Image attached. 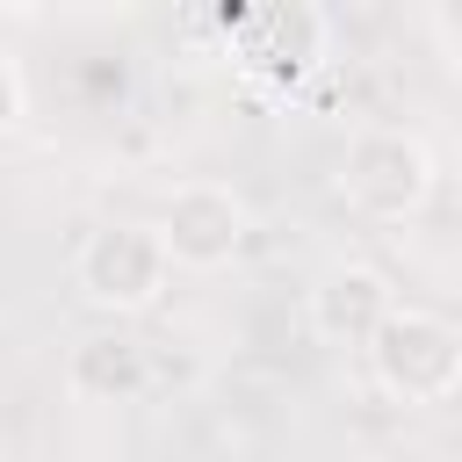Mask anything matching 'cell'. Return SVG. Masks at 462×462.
I'll return each mask as SVG.
<instances>
[{
  "label": "cell",
  "instance_id": "5",
  "mask_svg": "<svg viewBox=\"0 0 462 462\" xmlns=\"http://www.w3.org/2000/svg\"><path fill=\"white\" fill-rule=\"evenodd\" d=\"M245 231H253L245 195L224 188V180H180V188L159 202V238H166L173 267H188V274L231 267V260L245 253Z\"/></svg>",
  "mask_w": 462,
  "mask_h": 462
},
{
  "label": "cell",
  "instance_id": "8",
  "mask_svg": "<svg viewBox=\"0 0 462 462\" xmlns=\"http://www.w3.org/2000/svg\"><path fill=\"white\" fill-rule=\"evenodd\" d=\"M0 123H7V130L29 123V72H22L14 51H0Z\"/></svg>",
  "mask_w": 462,
  "mask_h": 462
},
{
  "label": "cell",
  "instance_id": "2",
  "mask_svg": "<svg viewBox=\"0 0 462 462\" xmlns=\"http://www.w3.org/2000/svg\"><path fill=\"white\" fill-rule=\"evenodd\" d=\"M166 282H173V253H166L159 224L116 217V224H94V231L79 238V253H72V289H79V303H94V310H108V318H144V310L166 296Z\"/></svg>",
  "mask_w": 462,
  "mask_h": 462
},
{
  "label": "cell",
  "instance_id": "6",
  "mask_svg": "<svg viewBox=\"0 0 462 462\" xmlns=\"http://www.w3.org/2000/svg\"><path fill=\"white\" fill-rule=\"evenodd\" d=\"M390 310H397V289H390V274L383 267H368V260H339V267H325L318 282H310V332L325 339V346H375V332L390 325Z\"/></svg>",
  "mask_w": 462,
  "mask_h": 462
},
{
  "label": "cell",
  "instance_id": "4",
  "mask_svg": "<svg viewBox=\"0 0 462 462\" xmlns=\"http://www.w3.org/2000/svg\"><path fill=\"white\" fill-rule=\"evenodd\" d=\"M217 22H224V43H231V65L245 79H274V87L303 79L310 65H325V43H332V22L318 7H303V0H289V7H231Z\"/></svg>",
  "mask_w": 462,
  "mask_h": 462
},
{
  "label": "cell",
  "instance_id": "7",
  "mask_svg": "<svg viewBox=\"0 0 462 462\" xmlns=\"http://www.w3.org/2000/svg\"><path fill=\"white\" fill-rule=\"evenodd\" d=\"M65 390L79 404H137L152 390V346L123 325L108 332H87L72 354H65Z\"/></svg>",
  "mask_w": 462,
  "mask_h": 462
},
{
  "label": "cell",
  "instance_id": "3",
  "mask_svg": "<svg viewBox=\"0 0 462 462\" xmlns=\"http://www.w3.org/2000/svg\"><path fill=\"white\" fill-rule=\"evenodd\" d=\"M368 375L390 404H448L462 390V325L426 303H397L368 346Z\"/></svg>",
  "mask_w": 462,
  "mask_h": 462
},
{
  "label": "cell",
  "instance_id": "1",
  "mask_svg": "<svg viewBox=\"0 0 462 462\" xmlns=\"http://www.w3.org/2000/svg\"><path fill=\"white\" fill-rule=\"evenodd\" d=\"M332 188L354 217L368 224H411L433 188H440V166H433V144L419 130H397V123H368L346 137L339 166H332Z\"/></svg>",
  "mask_w": 462,
  "mask_h": 462
}]
</instances>
